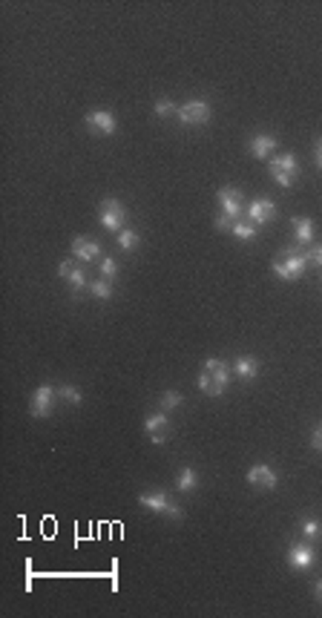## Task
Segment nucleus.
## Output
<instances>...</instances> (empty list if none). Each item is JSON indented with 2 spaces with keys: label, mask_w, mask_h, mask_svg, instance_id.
I'll list each match as a JSON object with an SVG mask.
<instances>
[{
  "label": "nucleus",
  "mask_w": 322,
  "mask_h": 618,
  "mask_svg": "<svg viewBox=\"0 0 322 618\" xmlns=\"http://www.w3.org/2000/svg\"><path fill=\"white\" fill-rule=\"evenodd\" d=\"M233 224H236V219H231V216H224V213L216 216V230H222V233H231Z\"/></svg>",
  "instance_id": "c85d7f7f"
},
{
  "label": "nucleus",
  "mask_w": 322,
  "mask_h": 618,
  "mask_svg": "<svg viewBox=\"0 0 322 618\" xmlns=\"http://www.w3.org/2000/svg\"><path fill=\"white\" fill-rule=\"evenodd\" d=\"M58 397H64L69 405H81V391L75 385H61L58 389Z\"/></svg>",
  "instance_id": "393cba45"
},
{
  "label": "nucleus",
  "mask_w": 322,
  "mask_h": 618,
  "mask_svg": "<svg viewBox=\"0 0 322 618\" xmlns=\"http://www.w3.org/2000/svg\"><path fill=\"white\" fill-rule=\"evenodd\" d=\"M291 227H294V236H296V242H299L302 247H308V245L314 242V222H311V219H305V216H294V219H291Z\"/></svg>",
  "instance_id": "dca6fc26"
},
{
  "label": "nucleus",
  "mask_w": 322,
  "mask_h": 618,
  "mask_svg": "<svg viewBox=\"0 0 322 618\" xmlns=\"http://www.w3.org/2000/svg\"><path fill=\"white\" fill-rule=\"evenodd\" d=\"M138 242H141L138 233H136V230H129V227H124L121 233H118V247H121V250H136Z\"/></svg>",
  "instance_id": "412c9836"
},
{
  "label": "nucleus",
  "mask_w": 322,
  "mask_h": 618,
  "mask_svg": "<svg viewBox=\"0 0 322 618\" xmlns=\"http://www.w3.org/2000/svg\"><path fill=\"white\" fill-rule=\"evenodd\" d=\"M89 291H92V297H96V299H109L112 297V285H109V279H96L89 285Z\"/></svg>",
  "instance_id": "5701e85b"
},
{
  "label": "nucleus",
  "mask_w": 322,
  "mask_h": 618,
  "mask_svg": "<svg viewBox=\"0 0 322 618\" xmlns=\"http://www.w3.org/2000/svg\"><path fill=\"white\" fill-rule=\"evenodd\" d=\"M248 219L253 222V224H268V222H274L276 219V204L271 202V199H256L251 207H248Z\"/></svg>",
  "instance_id": "ddd939ff"
},
{
  "label": "nucleus",
  "mask_w": 322,
  "mask_h": 618,
  "mask_svg": "<svg viewBox=\"0 0 322 618\" xmlns=\"http://www.w3.org/2000/svg\"><path fill=\"white\" fill-rule=\"evenodd\" d=\"M58 274H61V279H66V285H69V291L78 297L84 288H87V276H84V270L81 267H75L72 265V259H64L61 265H58Z\"/></svg>",
  "instance_id": "9d476101"
},
{
  "label": "nucleus",
  "mask_w": 322,
  "mask_h": 618,
  "mask_svg": "<svg viewBox=\"0 0 322 618\" xmlns=\"http://www.w3.org/2000/svg\"><path fill=\"white\" fill-rule=\"evenodd\" d=\"M176 115H179V121H181V124L196 127V124H207V121H211V118H213V109H211V104L202 101V98H190L187 104H181V107L176 109Z\"/></svg>",
  "instance_id": "39448f33"
},
{
  "label": "nucleus",
  "mask_w": 322,
  "mask_h": 618,
  "mask_svg": "<svg viewBox=\"0 0 322 618\" xmlns=\"http://www.w3.org/2000/svg\"><path fill=\"white\" fill-rule=\"evenodd\" d=\"M256 230H259V224H253L251 219H236V224H233L231 233H233L239 242H248L251 236H256Z\"/></svg>",
  "instance_id": "6ab92c4d"
},
{
  "label": "nucleus",
  "mask_w": 322,
  "mask_h": 618,
  "mask_svg": "<svg viewBox=\"0 0 322 618\" xmlns=\"http://www.w3.org/2000/svg\"><path fill=\"white\" fill-rule=\"evenodd\" d=\"M72 256L78 262H96L101 256V245L89 236H78V239H72Z\"/></svg>",
  "instance_id": "9b49d317"
},
{
  "label": "nucleus",
  "mask_w": 322,
  "mask_h": 618,
  "mask_svg": "<svg viewBox=\"0 0 322 618\" xmlns=\"http://www.w3.org/2000/svg\"><path fill=\"white\" fill-rule=\"evenodd\" d=\"M167 515L173 518V520H181V506H176V504H170L167 506Z\"/></svg>",
  "instance_id": "c756f323"
},
{
  "label": "nucleus",
  "mask_w": 322,
  "mask_h": 618,
  "mask_svg": "<svg viewBox=\"0 0 322 618\" xmlns=\"http://www.w3.org/2000/svg\"><path fill=\"white\" fill-rule=\"evenodd\" d=\"M176 109H179V107H176L173 101H170V98H159V101H156V115H161V118H167V115H173Z\"/></svg>",
  "instance_id": "bb28decb"
},
{
  "label": "nucleus",
  "mask_w": 322,
  "mask_h": 618,
  "mask_svg": "<svg viewBox=\"0 0 322 618\" xmlns=\"http://www.w3.org/2000/svg\"><path fill=\"white\" fill-rule=\"evenodd\" d=\"M308 265H316L322 267V245H308V254H305Z\"/></svg>",
  "instance_id": "cd10ccee"
},
{
  "label": "nucleus",
  "mask_w": 322,
  "mask_h": 618,
  "mask_svg": "<svg viewBox=\"0 0 322 618\" xmlns=\"http://www.w3.org/2000/svg\"><path fill=\"white\" fill-rule=\"evenodd\" d=\"M181 403H184V400H181V394H179V391H164V394H161V409H164V412H173V409H179Z\"/></svg>",
  "instance_id": "b1692460"
},
{
  "label": "nucleus",
  "mask_w": 322,
  "mask_h": 618,
  "mask_svg": "<svg viewBox=\"0 0 322 618\" xmlns=\"http://www.w3.org/2000/svg\"><path fill=\"white\" fill-rule=\"evenodd\" d=\"M259 360L256 357H239L236 360V374H239V380H256V374H259Z\"/></svg>",
  "instance_id": "a211bd4d"
},
{
  "label": "nucleus",
  "mask_w": 322,
  "mask_h": 618,
  "mask_svg": "<svg viewBox=\"0 0 322 618\" xmlns=\"http://www.w3.org/2000/svg\"><path fill=\"white\" fill-rule=\"evenodd\" d=\"M196 484H199V477H196L193 469H181V472H179V480H176V489H179V492H187V495H190V492L196 489Z\"/></svg>",
  "instance_id": "aec40b11"
},
{
  "label": "nucleus",
  "mask_w": 322,
  "mask_h": 618,
  "mask_svg": "<svg viewBox=\"0 0 322 618\" xmlns=\"http://www.w3.org/2000/svg\"><path fill=\"white\" fill-rule=\"evenodd\" d=\"M314 549L308 547V544H294L291 549H288V564H291V570H296V572H305V570H311L314 567Z\"/></svg>",
  "instance_id": "f8f14e48"
},
{
  "label": "nucleus",
  "mask_w": 322,
  "mask_h": 618,
  "mask_svg": "<svg viewBox=\"0 0 322 618\" xmlns=\"http://www.w3.org/2000/svg\"><path fill=\"white\" fill-rule=\"evenodd\" d=\"M248 147H251L253 159H268L271 152L276 150V139H274V135H253Z\"/></svg>",
  "instance_id": "f3484780"
},
{
  "label": "nucleus",
  "mask_w": 322,
  "mask_h": 618,
  "mask_svg": "<svg viewBox=\"0 0 322 618\" xmlns=\"http://www.w3.org/2000/svg\"><path fill=\"white\" fill-rule=\"evenodd\" d=\"M296 173H299V164H296L294 152H282V156L271 159V179L279 187H291L296 182Z\"/></svg>",
  "instance_id": "7ed1b4c3"
},
{
  "label": "nucleus",
  "mask_w": 322,
  "mask_h": 618,
  "mask_svg": "<svg viewBox=\"0 0 322 618\" xmlns=\"http://www.w3.org/2000/svg\"><path fill=\"white\" fill-rule=\"evenodd\" d=\"M87 127L96 132V135H112L116 132V115L112 112H107V109H92V112H87Z\"/></svg>",
  "instance_id": "0eeeda50"
},
{
  "label": "nucleus",
  "mask_w": 322,
  "mask_h": 618,
  "mask_svg": "<svg viewBox=\"0 0 322 618\" xmlns=\"http://www.w3.org/2000/svg\"><path fill=\"white\" fill-rule=\"evenodd\" d=\"M98 267H101V276L104 279H112V276L118 274V265H116V259H112V256H101V265Z\"/></svg>",
  "instance_id": "a878e982"
},
{
  "label": "nucleus",
  "mask_w": 322,
  "mask_h": 618,
  "mask_svg": "<svg viewBox=\"0 0 322 618\" xmlns=\"http://www.w3.org/2000/svg\"><path fill=\"white\" fill-rule=\"evenodd\" d=\"M98 222L104 224V230H109V233H121L124 222H127L124 204L118 199H104L101 207H98Z\"/></svg>",
  "instance_id": "20e7f679"
},
{
  "label": "nucleus",
  "mask_w": 322,
  "mask_h": 618,
  "mask_svg": "<svg viewBox=\"0 0 322 618\" xmlns=\"http://www.w3.org/2000/svg\"><path fill=\"white\" fill-rule=\"evenodd\" d=\"M305 267H308L305 254H296V250H285L282 256L274 259V274L279 279H285V282H296L302 274H305Z\"/></svg>",
  "instance_id": "f03ea898"
},
{
  "label": "nucleus",
  "mask_w": 322,
  "mask_h": 618,
  "mask_svg": "<svg viewBox=\"0 0 322 618\" xmlns=\"http://www.w3.org/2000/svg\"><path fill=\"white\" fill-rule=\"evenodd\" d=\"M314 592H316V598H319V601H322V581L316 584V590H314Z\"/></svg>",
  "instance_id": "473e14b6"
},
{
  "label": "nucleus",
  "mask_w": 322,
  "mask_h": 618,
  "mask_svg": "<svg viewBox=\"0 0 322 618\" xmlns=\"http://www.w3.org/2000/svg\"><path fill=\"white\" fill-rule=\"evenodd\" d=\"M55 397H58V391L52 389V385H41L35 394H32V403H29V414L32 417H49L52 409H55Z\"/></svg>",
  "instance_id": "423d86ee"
},
{
  "label": "nucleus",
  "mask_w": 322,
  "mask_h": 618,
  "mask_svg": "<svg viewBox=\"0 0 322 618\" xmlns=\"http://www.w3.org/2000/svg\"><path fill=\"white\" fill-rule=\"evenodd\" d=\"M316 167L322 170V139L316 141Z\"/></svg>",
  "instance_id": "2f4dec72"
},
{
  "label": "nucleus",
  "mask_w": 322,
  "mask_h": 618,
  "mask_svg": "<svg viewBox=\"0 0 322 618\" xmlns=\"http://www.w3.org/2000/svg\"><path fill=\"white\" fill-rule=\"evenodd\" d=\"M138 504L141 506H147L150 512H156V515H167V506L173 504L164 492H144V495H138Z\"/></svg>",
  "instance_id": "2eb2a0df"
},
{
  "label": "nucleus",
  "mask_w": 322,
  "mask_h": 618,
  "mask_svg": "<svg viewBox=\"0 0 322 618\" xmlns=\"http://www.w3.org/2000/svg\"><path fill=\"white\" fill-rule=\"evenodd\" d=\"M216 199L222 204V213L224 216H231V219H239L242 216V190H236V187H222Z\"/></svg>",
  "instance_id": "1a4fd4ad"
},
{
  "label": "nucleus",
  "mask_w": 322,
  "mask_h": 618,
  "mask_svg": "<svg viewBox=\"0 0 322 618\" xmlns=\"http://www.w3.org/2000/svg\"><path fill=\"white\" fill-rule=\"evenodd\" d=\"M227 382H231V365L222 362V360H207L202 365L199 377H196L199 391L207 394V397H219L227 389Z\"/></svg>",
  "instance_id": "f257e3e1"
},
{
  "label": "nucleus",
  "mask_w": 322,
  "mask_h": 618,
  "mask_svg": "<svg viewBox=\"0 0 322 618\" xmlns=\"http://www.w3.org/2000/svg\"><path fill=\"white\" fill-rule=\"evenodd\" d=\"M311 443H314V449H322V426L314 432V437H311Z\"/></svg>",
  "instance_id": "7c9ffc66"
},
{
  "label": "nucleus",
  "mask_w": 322,
  "mask_h": 618,
  "mask_svg": "<svg viewBox=\"0 0 322 618\" xmlns=\"http://www.w3.org/2000/svg\"><path fill=\"white\" fill-rule=\"evenodd\" d=\"M299 529H302V535H305L308 540H316V538L322 535V524H319L316 518H305V520L299 524Z\"/></svg>",
  "instance_id": "4be33fe9"
},
{
  "label": "nucleus",
  "mask_w": 322,
  "mask_h": 618,
  "mask_svg": "<svg viewBox=\"0 0 322 618\" xmlns=\"http://www.w3.org/2000/svg\"><path fill=\"white\" fill-rule=\"evenodd\" d=\"M248 484L256 486V489H276L279 475L268 466V463H256V466H251V472H248Z\"/></svg>",
  "instance_id": "6e6552de"
},
{
  "label": "nucleus",
  "mask_w": 322,
  "mask_h": 618,
  "mask_svg": "<svg viewBox=\"0 0 322 618\" xmlns=\"http://www.w3.org/2000/svg\"><path fill=\"white\" fill-rule=\"evenodd\" d=\"M144 432H147V437L153 440V443H164V440H167V434H170V420H167V414L161 412V414L147 417V423H144Z\"/></svg>",
  "instance_id": "4468645a"
}]
</instances>
